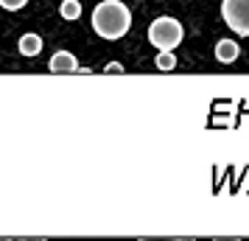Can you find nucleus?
Returning a JSON list of instances; mask_svg holds the SVG:
<instances>
[{
	"instance_id": "f257e3e1",
	"label": "nucleus",
	"mask_w": 249,
	"mask_h": 241,
	"mask_svg": "<svg viewBox=\"0 0 249 241\" xmlns=\"http://www.w3.org/2000/svg\"><path fill=\"white\" fill-rule=\"evenodd\" d=\"M92 28L101 39H121L132 28V12L121 0H104L92 12Z\"/></svg>"
},
{
	"instance_id": "f03ea898",
	"label": "nucleus",
	"mask_w": 249,
	"mask_h": 241,
	"mask_svg": "<svg viewBox=\"0 0 249 241\" xmlns=\"http://www.w3.org/2000/svg\"><path fill=\"white\" fill-rule=\"evenodd\" d=\"M182 37H185V31H182L179 20H174V17H157L148 25V42L157 51H174L182 42Z\"/></svg>"
},
{
	"instance_id": "7ed1b4c3",
	"label": "nucleus",
	"mask_w": 249,
	"mask_h": 241,
	"mask_svg": "<svg viewBox=\"0 0 249 241\" xmlns=\"http://www.w3.org/2000/svg\"><path fill=\"white\" fill-rule=\"evenodd\" d=\"M221 17H224L227 28H232L241 37H249V0H224Z\"/></svg>"
},
{
	"instance_id": "20e7f679",
	"label": "nucleus",
	"mask_w": 249,
	"mask_h": 241,
	"mask_svg": "<svg viewBox=\"0 0 249 241\" xmlns=\"http://www.w3.org/2000/svg\"><path fill=\"white\" fill-rule=\"evenodd\" d=\"M48 68H51V73H79L81 65H79V59L73 56L70 51H59V54L51 56Z\"/></svg>"
},
{
	"instance_id": "39448f33",
	"label": "nucleus",
	"mask_w": 249,
	"mask_h": 241,
	"mask_svg": "<svg viewBox=\"0 0 249 241\" xmlns=\"http://www.w3.org/2000/svg\"><path fill=\"white\" fill-rule=\"evenodd\" d=\"M238 54H241V48H238V42H232V39H221V42L215 45V59H218L221 65H232L238 59Z\"/></svg>"
},
{
	"instance_id": "423d86ee",
	"label": "nucleus",
	"mask_w": 249,
	"mask_h": 241,
	"mask_svg": "<svg viewBox=\"0 0 249 241\" xmlns=\"http://www.w3.org/2000/svg\"><path fill=\"white\" fill-rule=\"evenodd\" d=\"M42 51V37L39 34H23L20 37V54L23 56H36Z\"/></svg>"
},
{
	"instance_id": "0eeeda50",
	"label": "nucleus",
	"mask_w": 249,
	"mask_h": 241,
	"mask_svg": "<svg viewBox=\"0 0 249 241\" xmlns=\"http://www.w3.org/2000/svg\"><path fill=\"white\" fill-rule=\"evenodd\" d=\"M59 14H62L65 20H79L81 17V3L79 0H65V3L59 6Z\"/></svg>"
},
{
	"instance_id": "6e6552de",
	"label": "nucleus",
	"mask_w": 249,
	"mask_h": 241,
	"mask_svg": "<svg viewBox=\"0 0 249 241\" xmlns=\"http://www.w3.org/2000/svg\"><path fill=\"white\" fill-rule=\"evenodd\" d=\"M154 65H157V70H174L177 68V56H174V51H160L157 59H154Z\"/></svg>"
},
{
	"instance_id": "1a4fd4ad",
	"label": "nucleus",
	"mask_w": 249,
	"mask_h": 241,
	"mask_svg": "<svg viewBox=\"0 0 249 241\" xmlns=\"http://www.w3.org/2000/svg\"><path fill=\"white\" fill-rule=\"evenodd\" d=\"M25 3H28V0H0V6H3L6 12H20Z\"/></svg>"
},
{
	"instance_id": "9d476101",
	"label": "nucleus",
	"mask_w": 249,
	"mask_h": 241,
	"mask_svg": "<svg viewBox=\"0 0 249 241\" xmlns=\"http://www.w3.org/2000/svg\"><path fill=\"white\" fill-rule=\"evenodd\" d=\"M107 73H124V65L121 62H109L107 65Z\"/></svg>"
}]
</instances>
